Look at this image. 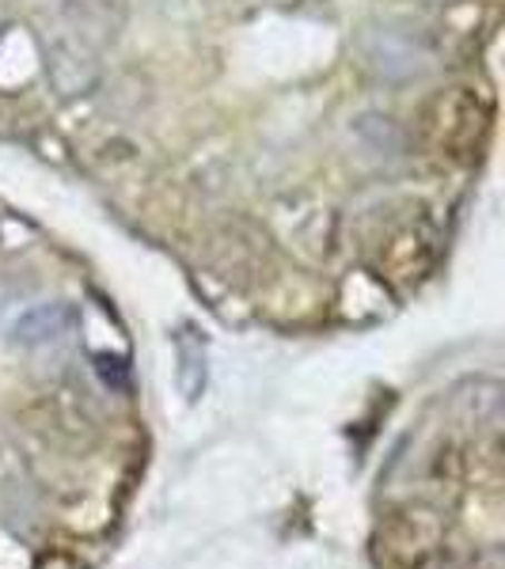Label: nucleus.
Wrapping results in <instances>:
<instances>
[{
	"label": "nucleus",
	"mask_w": 505,
	"mask_h": 569,
	"mask_svg": "<svg viewBox=\"0 0 505 569\" xmlns=\"http://www.w3.org/2000/svg\"><path fill=\"white\" fill-rule=\"evenodd\" d=\"M66 327H69V311L61 305H53V308L31 311L16 330H20V338H27V342H34V338H58Z\"/></svg>",
	"instance_id": "obj_1"
}]
</instances>
